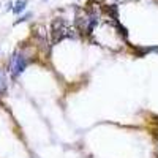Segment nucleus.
<instances>
[{
	"mask_svg": "<svg viewBox=\"0 0 158 158\" xmlns=\"http://www.w3.org/2000/svg\"><path fill=\"white\" fill-rule=\"evenodd\" d=\"M51 33H52V43H54V44H57L59 41H62L65 36H70V35H71L67 22H65L63 19H60V18H57V19L52 21Z\"/></svg>",
	"mask_w": 158,
	"mask_h": 158,
	"instance_id": "nucleus-1",
	"label": "nucleus"
},
{
	"mask_svg": "<svg viewBox=\"0 0 158 158\" xmlns=\"http://www.w3.org/2000/svg\"><path fill=\"white\" fill-rule=\"evenodd\" d=\"M25 65H27V62H25L24 56L21 54H15L10 62V70L13 73V76H19L24 70H25Z\"/></svg>",
	"mask_w": 158,
	"mask_h": 158,
	"instance_id": "nucleus-2",
	"label": "nucleus"
},
{
	"mask_svg": "<svg viewBox=\"0 0 158 158\" xmlns=\"http://www.w3.org/2000/svg\"><path fill=\"white\" fill-rule=\"evenodd\" d=\"M25 5H27V0H18L16 5H15V8H13V11H15L16 15H19L21 11L25 10Z\"/></svg>",
	"mask_w": 158,
	"mask_h": 158,
	"instance_id": "nucleus-3",
	"label": "nucleus"
},
{
	"mask_svg": "<svg viewBox=\"0 0 158 158\" xmlns=\"http://www.w3.org/2000/svg\"><path fill=\"white\" fill-rule=\"evenodd\" d=\"M5 90H6V76L0 70V94H5Z\"/></svg>",
	"mask_w": 158,
	"mask_h": 158,
	"instance_id": "nucleus-4",
	"label": "nucleus"
},
{
	"mask_svg": "<svg viewBox=\"0 0 158 158\" xmlns=\"http://www.w3.org/2000/svg\"><path fill=\"white\" fill-rule=\"evenodd\" d=\"M155 139L158 141V130H155Z\"/></svg>",
	"mask_w": 158,
	"mask_h": 158,
	"instance_id": "nucleus-5",
	"label": "nucleus"
},
{
	"mask_svg": "<svg viewBox=\"0 0 158 158\" xmlns=\"http://www.w3.org/2000/svg\"><path fill=\"white\" fill-rule=\"evenodd\" d=\"M155 120H156V122H158V117H155Z\"/></svg>",
	"mask_w": 158,
	"mask_h": 158,
	"instance_id": "nucleus-6",
	"label": "nucleus"
}]
</instances>
